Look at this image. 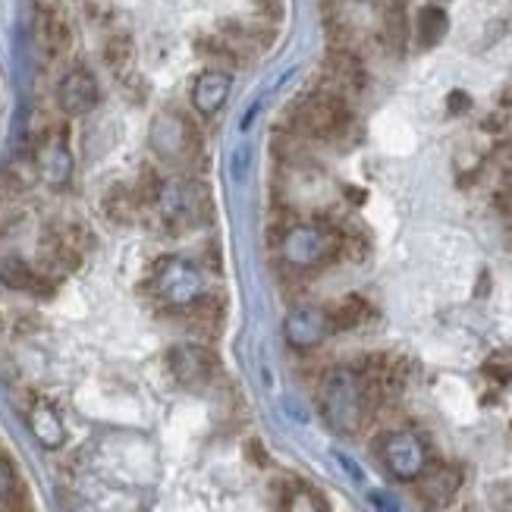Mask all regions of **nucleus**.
Wrapping results in <instances>:
<instances>
[{
	"label": "nucleus",
	"mask_w": 512,
	"mask_h": 512,
	"mask_svg": "<svg viewBox=\"0 0 512 512\" xmlns=\"http://www.w3.org/2000/svg\"><path fill=\"white\" fill-rule=\"evenodd\" d=\"M321 412L324 421L340 434H355L371 412L368 393L359 371L352 368H337L327 374V381L321 387Z\"/></svg>",
	"instance_id": "nucleus-1"
},
{
	"label": "nucleus",
	"mask_w": 512,
	"mask_h": 512,
	"mask_svg": "<svg viewBox=\"0 0 512 512\" xmlns=\"http://www.w3.org/2000/svg\"><path fill=\"white\" fill-rule=\"evenodd\" d=\"M280 249H283L286 264H293V267H318V264L330 261L333 255L343 249V236L333 233L324 224H299V227H293L283 236Z\"/></svg>",
	"instance_id": "nucleus-2"
},
{
	"label": "nucleus",
	"mask_w": 512,
	"mask_h": 512,
	"mask_svg": "<svg viewBox=\"0 0 512 512\" xmlns=\"http://www.w3.org/2000/svg\"><path fill=\"white\" fill-rule=\"evenodd\" d=\"M299 129L311 139H337L349 126V104L340 92L333 88H321V92L308 95L299 107Z\"/></svg>",
	"instance_id": "nucleus-3"
},
{
	"label": "nucleus",
	"mask_w": 512,
	"mask_h": 512,
	"mask_svg": "<svg viewBox=\"0 0 512 512\" xmlns=\"http://www.w3.org/2000/svg\"><path fill=\"white\" fill-rule=\"evenodd\" d=\"M151 286L158 299H164L173 308H189L192 302L202 299V277L198 271L183 261V258H164L158 267H154Z\"/></svg>",
	"instance_id": "nucleus-4"
},
{
	"label": "nucleus",
	"mask_w": 512,
	"mask_h": 512,
	"mask_svg": "<svg viewBox=\"0 0 512 512\" xmlns=\"http://www.w3.org/2000/svg\"><path fill=\"white\" fill-rule=\"evenodd\" d=\"M381 459L399 481H415L428 469V447L412 431H393L381 440Z\"/></svg>",
	"instance_id": "nucleus-5"
},
{
	"label": "nucleus",
	"mask_w": 512,
	"mask_h": 512,
	"mask_svg": "<svg viewBox=\"0 0 512 512\" xmlns=\"http://www.w3.org/2000/svg\"><path fill=\"white\" fill-rule=\"evenodd\" d=\"M167 365L170 374L180 381L183 387H205L211 377H214V355L202 346V343H183V346H173L167 355Z\"/></svg>",
	"instance_id": "nucleus-6"
},
{
	"label": "nucleus",
	"mask_w": 512,
	"mask_h": 512,
	"mask_svg": "<svg viewBox=\"0 0 512 512\" xmlns=\"http://www.w3.org/2000/svg\"><path fill=\"white\" fill-rule=\"evenodd\" d=\"M195 142H198L195 126L180 114H161L151 126V145L161 158H170V161L189 158Z\"/></svg>",
	"instance_id": "nucleus-7"
},
{
	"label": "nucleus",
	"mask_w": 512,
	"mask_h": 512,
	"mask_svg": "<svg viewBox=\"0 0 512 512\" xmlns=\"http://www.w3.org/2000/svg\"><path fill=\"white\" fill-rule=\"evenodd\" d=\"M57 101H60V110L70 117H82V114H92L101 101V88H98V79L85 70V66H76L70 70L60 85H57Z\"/></svg>",
	"instance_id": "nucleus-8"
},
{
	"label": "nucleus",
	"mask_w": 512,
	"mask_h": 512,
	"mask_svg": "<svg viewBox=\"0 0 512 512\" xmlns=\"http://www.w3.org/2000/svg\"><path fill=\"white\" fill-rule=\"evenodd\" d=\"M286 340L293 343L296 349H315L324 343V337L330 333V318L327 311L321 308H311V305H302V308H293L286 318Z\"/></svg>",
	"instance_id": "nucleus-9"
},
{
	"label": "nucleus",
	"mask_w": 512,
	"mask_h": 512,
	"mask_svg": "<svg viewBox=\"0 0 512 512\" xmlns=\"http://www.w3.org/2000/svg\"><path fill=\"white\" fill-rule=\"evenodd\" d=\"M230 88H233L230 73L227 70H214V66H211V70H205L192 85V107L198 110V114L211 117L227 104Z\"/></svg>",
	"instance_id": "nucleus-10"
},
{
	"label": "nucleus",
	"mask_w": 512,
	"mask_h": 512,
	"mask_svg": "<svg viewBox=\"0 0 512 512\" xmlns=\"http://www.w3.org/2000/svg\"><path fill=\"white\" fill-rule=\"evenodd\" d=\"M415 481H418V497L428 506H447L462 484L456 469H450V465H431V462Z\"/></svg>",
	"instance_id": "nucleus-11"
},
{
	"label": "nucleus",
	"mask_w": 512,
	"mask_h": 512,
	"mask_svg": "<svg viewBox=\"0 0 512 512\" xmlns=\"http://www.w3.org/2000/svg\"><path fill=\"white\" fill-rule=\"evenodd\" d=\"M327 73L333 79V92H340L343 98L346 92H362L365 88V66L349 48H333L327 60Z\"/></svg>",
	"instance_id": "nucleus-12"
},
{
	"label": "nucleus",
	"mask_w": 512,
	"mask_h": 512,
	"mask_svg": "<svg viewBox=\"0 0 512 512\" xmlns=\"http://www.w3.org/2000/svg\"><path fill=\"white\" fill-rule=\"evenodd\" d=\"M38 176L54 189L70 183L73 158H70V148H66L60 139H51V142L41 145V151H38Z\"/></svg>",
	"instance_id": "nucleus-13"
},
{
	"label": "nucleus",
	"mask_w": 512,
	"mask_h": 512,
	"mask_svg": "<svg viewBox=\"0 0 512 512\" xmlns=\"http://www.w3.org/2000/svg\"><path fill=\"white\" fill-rule=\"evenodd\" d=\"M38 44L48 57H60V54L70 51V44H73L70 22H66L57 10L38 13Z\"/></svg>",
	"instance_id": "nucleus-14"
},
{
	"label": "nucleus",
	"mask_w": 512,
	"mask_h": 512,
	"mask_svg": "<svg viewBox=\"0 0 512 512\" xmlns=\"http://www.w3.org/2000/svg\"><path fill=\"white\" fill-rule=\"evenodd\" d=\"M0 283L16 289V293H44L48 289V280L16 255H0Z\"/></svg>",
	"instance_id": "nucleus-15"
},
{
	"label": "nucleus",
	"mask_w": 512,
	"mask_h": 512,
	"mask_svg": "<svg viewBox=\"0 0 512 512\" xmlns=\"http://www.w3.org/2000/svg\"><path fill=\"white\" fill-rule=\"evenodd\" d=\"M29 428L35 434V440L41 443L44 450H57L63 447L66 440V428H63V418L51 403H35L29 412Z\"/></svg>",
	"instance_id": "nucleus-16"
},
{
	"label": "nucleus",
	"mask_w": 512,
	"mask_h": 512,
	"mask_svg": "<svg viewBox=\"0 0 512 512\" xmlns=\"http://www.w3.org/2000/svg\"><path fill=\"white\" fill-rule=\"evenodd\" d=\"M104 63L110 66V73L117 79L129 82L132 79V66H136V48H132V38L117 32L104 41Z\"/></svg>",
	"instance_id": "nucleus-17"
},
{
	"label": "nucleus",
	"mask_w": 512,
	"mask_h": 512,
	"mask_svg": "<svg viewBox=\"0 0 512 512\" xmlns=\"http://www.w3.org/2000/svg\"><path fill=\"white\" fill-rule=\"evenodd\" d=\"M330 330H355L371 318V305L362 296H346L327 311Z\"/></svg>",
	"instance_id": "nucleus-18"
},
{
	"label": "nucleus",
	"mask_w": 512,
	"mask_h": 512,
	"mask_svg": "<svg viewBox=\"0 0 512 512\" xmlns=\"http://www.w3.org/2000/svg\"><path fill=\"white\" fill-rule=\"evenodd\" d=\"M189 327L198 333L202 340H211L214 333L220 330V305L208 296H202L198 302H192L189 308Z\"/></svg>",
	"instance_id": "nucleus-19"
},
{
	"label": "nucleus",
	"mask_w": 512,
	"mask_h": 512,
	"mask_svg": "<svg viewBox=\"0 0 512 512\" xmlns=\"http://www.w3.org/2000/svg\"><path fill=\"white\" fill-rule=\"evenodd\" d=\"M139 208H142L139 195H136V192H129V189H123V186L110 189V192L104 195V214H107L110 220H117V224H132V220H136V214H139Z\"/></svg>",
	"instance_id": "nucleus-20"
},
{
	"label": "nucleus",
	"mask_w": 512,
	"mask_h": 512,
	"mask_svg": "<svg viewBox=\"0 0 512 512\" xmlns=\"http://www.w3.org/2000/svg\"><path fill=\"white\" fill-rule=\"evenodd\" d=\"M180 217H189L192 224H208L211 220V195L205 186L183 183V211Z\"/></svg>",
	"instance_id": "nucleus-21"
},
{
	"label": "nucleus",
	"mask_w": 512,
	"mask_h": 512,
	"mask_svg": "<svg viewBox=\"0 0 512 512\" xmlns=\"http://www.w3.org/2000/svg\"><path fill=\"white\" fill-rule=\"evenodd\" d=\"M406 38H409L406 10L399 4H387V10H384V41L390 44V51L403 54L406 51Z\"/></svg>",
	"instance_id": "nucleus-22"
},
{
	"label": "nucleus",
	"mask_w": 512,
	"mask_h": 512,
	"mask_svg": "<svg viewBox=\"0 0 512 512\" xmlns=\"http://www.w3.org/2000/svg\"><path fill=\"white\" fill-rule=\"evenodd\" d=\"M447 35V13L440 7H425L418 13V41L421 48H434V44Z\"/></svg>",
	"instance_id": "nucleus-23"
},
{
	"label": "nucleus",
	"mask_w": 512,
	"mask_h": 512,
	"mask_svg": "<svg viewBox=\"0 0 512 512\" xmlns=\"http://www.w3.org/2000/svg\"><path fill=\"white\" fill-rule=\"evenodd\" d=\"M198 48H202V54L214 63V70H233V66L239 63V54H236V48L233 44L224 38V35H214V38H205L202 44H198Z\"/></svg>",
	"instance_id": "nucleus-24"
},
{
	"label": "nucleus",
	"mask_w": 512,
	"mask_h": 512,
	"mask_svg": "<svg viewBox=\"0 0 512 512\" xmlns=\"http://www.w3.org/2000/svg\"><path fill=\"white\" fill-rule=\"evenodd\" d=\"M283 512H324L321 500L308 487H293L283 500Z\"/></svg>",
	"instance_id": "nucleus-25"
},
{
	"label": "nucleus",
	"mask_w": 512,
	"mask_h": 512,
	"mask_svg": "<svg viewBox=\"0 0 512 512\" xmlns=\"http://www.w3.org/2000/svg\"><path fill=\"white\" fill-rule=\"evenodd\" d=\"M484 374L497 384L512 381V352H494L491 359L484 362Z\"/></svg>",
	"instance_id": "nucleus-26"
},
{
	"label": "nucleus",
	"mask_w": 512,
	"mask_h": 512,
	"mask_svg": "<svg viewBox=\"0 0 512 512\" xmlns=\"http://www.w3.org/2000/svg\"><path fill=\"white\" fill-rule=\"evenodd\" d=\"M85 13L92 22H107L110 19V4H107V0H88Z\"/></svg>",
	"instance_id": "nucleus-27"
},
{
	"label": "nucleus",
	"mask_w": 512,
	"mask_h": 512,
	"mask_svg": "<svg viewBox=\"0 0 512 512\" xmlns=\"http://www.w3.org/2000/svg\"><path fill=\"white\" fill-rule=\"evenodd\" d=\"M13 494V469L7 459H0V500H7Z\"/></svg>",
	"instance_id": "nucleus-28"
}]
</instances>
